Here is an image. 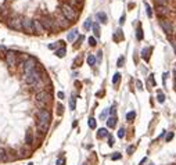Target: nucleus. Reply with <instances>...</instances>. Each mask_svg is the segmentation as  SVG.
<instances>
[{
    "instance_id": "obj_1",
    "label": "nucleus",
    "mask_w": 176,
    "mask_h": 165,
    "mask_svg": "<svg viewBox=\"0 0 176 165\" xmlns=\"http://www.w3.org/2000/svg\"><path fill=\"white\" fill-rule=\"evenodd\" d=\"M50 121H51V114L47 110H40L38 112V129L39 132L46 133L49 130V126H50Z\"/></svg>"
},
{
    "instance_id": "obj_2",
    "label": "nucleus",
    "mask_w": 176,
    "mask_h": 165,
    "mask_svg": "<svg viewBox=\"0 0 176 165\" xmlns=\"http://www.w3.org/2000/svg\"><path fill=\"white\" fill-rule=\"evenodd\" d=\"M60 11H61V14H63L69 22H75V21L78 20V17H79V13H78V10L75 9V7L69 6L68 3H63V4H61Z\"/></svg>"
},
{
    "instance_id": "obj_3",
    "label": "nucleus",
    "mask_w": 176,
    "mask_h": 165,
    "mask_svg": "<svg viewBox=\"0 0 176 165\" xmlns=\"http://www.w3.org/2000/svg\"><path fill=\"white\" fill-rule=\"evenodd\" d=\"M40 22H42L43 28L46 31H53V32H57L58 28H57L56 22H54V18L50 17V15H45V17L40 18Z\"/></svg>"
},
{
    "instance_id": "obj_4",
    "label": "nucleus",
    "mask_w": 176,
    "mask_h": 165,
    "mask_svg": "<svg viewBox=\"0 0 176 165\" xmlns=\"http://www.w3.org/2000/svg\"><path fill=\"white\" fill-rule=\"evenodd\" d=\"M24 81L27 85H31V86H33V85H36L39 81H40V72L38 71V69H33L32 72H29V74H27V75H24Z\"/></svg>"
},
{
    "instance_id": "obj_5",
    "label": "nucleus",
    "mask_w": 176,
    "mask_h": 165,
    "mask_svg": "<svg viewBox=\"0 0 176 165\" xmlns=\"http://www.w3.org/2000/svg\"><path fill=\"white\" fill-rule=\"evenodd\" d=\"M50 99H51L50 93L46 92V90H40V92H38V94H36V103H38V105H40V107H46V104L50 101Z\"/></svg>"
},
{
    "instance_id": "obj_6",
    "label": "nucleus",
    "mask_w": 176,
    "mask_h": 165,
    "mask_svg": "<svg viewBox=\"0 0 176 165\" xmlns=\"http://www.w3.org/2000/svg\"><path fill=\"white\" fill-rule=\"evenodd\" d=\"M54 22H56V25H57L58 29H67L68 25H69V21L64 17L63 14H57L56 18H54Z\"/></svg>"
},
{
    "instance_id": "obj_7",
    "label": "nucleus",
    "mask_w": 176,
    "mask_h": 165,
    "mask_svg": "<svg viewBox=\"0 0 176 165\" xmlns=\"http://www.w3.org/2000/svg\"><path fill=\"white\" fill-rule=\"evenodd\" d=\"M9 27L11 28V29H14V31H22V18L21 17H14V18H11V20H9Z\"/></svg>"
},
{
    "instance_id": "obj_8",
    "label": "nucleus",
    "mask_w": 176,
    "mask_h": 165,
    "mask_svg": "<svg viewBox=\"0 0 176 165\" xmlns=\"http://www.w3.org/2000/svg\"><path fill=\"white\" fill-rule=\"evenodd\" d=\"M35 68H36V60L33 57H28L27 61L24 63V75L32 72Z\"/></svg>"
},
{
    "instance_id": "obj_9",
    "label": "nucleus",
    "mask_w": 176,
    "mask_h": 165,
    "mask_svg": "<svg viewBox=\"0 0 176 165\" xmlns=\"http://www.w3.org/2000/svg\"><path fill=\"white\" fill-rule=\"evenodd\" d=\"M22 31H24L25 33H28V35L35 33V31H33V21H32V20H29V18H22Z\"/></svg>"
},
{
    "instance_id": "obj_10",
    "label": "nucleus",
    "mask_w": 176,
    "mask_h": 165,
    "mask_svg": "<svg viewBox=\"0 0 176 165\" xmlns=\"http://www.w3.org/2000/svg\"><path fill=\"white\" fill-rule=\"evenodd\" d=\"M159 25H161V28L164 29V32L166 33V35L173 33V25H172L170 21H168L165 18H161V20H159Z\"/></svg>"
},
{
    "instance_id": "obj_11",
    "label": "nucleus",
    "mask_w": 176,
    "mask_h": 165,
    "mask_svg": "<svg viewBox=\"0 0 176 165\" xmlns=\"http://www.w3.org/2000/svg\"><path fill=\"white\" fill-rule=\"evenodd\" d=\"M6 63H7V65H10V67H14L15 64H17V54L13 50L6 51Z\"/></svg>"
},
{
    "instance_id": "obj_12",
    "label": "nucleus",
    "mask_w": 176,
    "mask_h": 165,
    "mask_svg": "<svg viewBox=\"0 0 176 165\" xmlns=\"http://www.w3.org/2000/svg\"><path fill=\"white\" fill-rule=\"evenodd\" d=\"M33 31H35L36 33H39V35H40V33H43L46 31L45 28H43L40 20H35V21H33Z\"/></svg>"
},
{
    "instance_id": "obj_13",
    "label": "nucleus",
    "mask_w": 176,
    "mask_h": 165,
    "mask_svg": "<svg viewBox=\"0 0 176 165\" xmlns=\"http://www.w3.org/2000/svg\"><path fill=\"white\" fill-rule=\"evenodd\" d=\"M157 14L159 15V17H166L168 14H169V11H168V9L165 6H157Z\"/></svg>"
},
{
    "instance_id": "obj_14",
    "label": "nucleus",
    "mask_w": 176,
    "mask_h": 165,
    "mask_svg": "<svg viewBox=\"0 0 176 165\" xmlns=\"http://www.w3.org/2000/svg\"><path fill=\"white\" fill-rule=\"evenodd\" d=\"M96 18H97V20H99L101 24H105V22L108 21L107 14H105V13H103V11H99V13H97V14H96Z\"/></svg>"
},
{
    "instance_id": "obj_15",
    "label": "nucleus",
    "mask_w": 176,
    "mask_h": 165,
    "mask_svg": "<svg viewBox=\"0 0 176 165\" xmlns=\"http://www.w3.org/2000/svg\"><path fill=\"white\" fill-rule=\"evenodd\" d=\"M25 143H27L28 146H31V144L33 143V135H32V130H31V129L27 130V135H25Z\"/></svg>"
},
{
    "instance_id": "obj_16",
    "label": "nucleus",
    "mask_w": 176,
    "mask_h": 165,
    "mask_svg": "<svg viewBox=\"0 0 176 165\" xmlns=\"http://www.w3.org/2000/svg\"><path fill=\"white\" fill-rule=\"evenodd\" d=\"M115 125H116V118L115 117H110L107 119V126L108 128H115Z\"/></svg>"
},
{
    "instance_id": "obj_17",
    "label": "nucleus",
    "mask_w": 176,
    "mask_h": 165,
    "mask_svg": "<svg viewBox=\"0 0 176 165\" xmlns=\"http://www.w3.org/2000/svg\"><path fill=\"white\" fill-rule=\"evenodd\" d=\"M105 136H108L107 129H105V128H100L99 132H97V137H99V139H103V137H105Z\"/></svg>"
},
{
    "instance_id": "obj_18",
    "label": "nucleus",
    "mask_w": 176,
    "mask_h": 165,
    "mask_svg": "<svg viewBox=\"0 0 176 165\" xmlns=\"http://www.w3.org/2000/svg\"><path fill=\"white\" fill-rule=\"evenodd\" d=\"M76 38H78V31H76V29L71 31V32L68 33V40H69V42H74Z\"/></svg>"
},
{
    "instance_id": "obj_19",
    "label": "nucleus",
    "mask_w": 176,
    "mask_h": 165,
    "mask_svg": "<svg viewBox=\"0 0 176 165\" xmlns=\"http://www.w3.org/2000/svg\"><path fill=\"white\" fill-rule=\"evenodd\" d=\"M65 53H67V50H65V46H63L61 49L56 50V56H57V57H60V58H63L64 56H65Z\"/></svg>"
},
{
    "instance_id": "obj_20",
    "label": "nucleus",
    "mask_w": 176,
    "mask_h": 165,
    "mask_svg": "<svg viewBox=\"0 0 176 165\" xmlns=\"http://www.w3.org/2000/svg\"><path fill=\"white\" fill-rule=\"evenodd\" d=\"M69 2V6H72V7H75V9H76V7H79V6H82V2H83V0H68Z\"/></svg>"
},
{
    "instance_id": "obj_21",
    "label": "nucleus",
    "mask_w": 176,
    "mask_h": 165,
    "mask_svg": "<svg viewBox=\"0 0 176 165\" xmlns=\"http://www.w3.org/2000/svg\"><path fill=\"white\" fill-rule=\"evenodd\" d=\"M93 31H94V35H96V39H99L100 38V25L96 22V24H93Z\"/></svg>"
},
{
    "instance_id": "obj_22",
    "label": "nucleus",
    "mask_w": 176,
    "mask_h": 165,
    "mask_svg": "<svg viewBox=\"0 0 176 165\" xmlns=\"http://www.w3.org/2000/svg\"><path fill=\"white\" fill-rule=\"evenodd\" d=\"M134 118H136V112L134 111H130L126 114V121L128 122H132V121H134Z\"/></svg>"
},
{
    "instance_id": "obj_23",
    "label": "nucleus",
    "mask_w": 176,
    "mask_h": 165,
    "mask_svg": "<svg viewBox=\"0 0 176 165\" xmlns=\"http://www.w3.org/2000/svg\"><path fill=\"white\" fill-rule=\"evenodd\" d=\"M87 64H89V65H94L96 64V57L93 54H89V56H87Z\"/></svg>"
},
{
    "instance_id": "obj_24",
    "label": "nucleus",
    "mask_w": 176,
    "mask_h": 165,
    "mask_svg": "<svg viewBox=\"0 0 176 165\" xmlns=\"http://www.w3.org/2000/svg\"><path fill=\"white\" fill-rule=\"evenodd\" d=\"M144 7H146L147 17H148V18H151V15H152V10H151V7H150V4H148V3H144Z\"/></svg>"
},
{
    "instance_id": "obj_25",
    "label": "nucleus",
    "mask_w": 176,
    "mask_h": 165,
    "mask_svg": "<svg viewBox=\"0 0 176 165\" xmlns=\"http://www.w3.org/2000/svg\"><path fill=\"white\" fill-rule=\"evenodd\" d=\"M148 51H150V47H146V49H143V51H141V57H143V58H144V60H146V61H148V54H147V53H148Z\"/></svg>"
},
{
    "instance_id": "obj_26",
    "label": "nucleus",
    "mask_w": 176,
    "mask_h": 165,
    "mask_svg": "<svg viewBox=\"0 0 176 165\" xmlns=\"http://www.w3.org/2000/svg\"><path fill=\"white\" fill-rule=\"evenodd\" d=\"M69 107H71V110L74 111L75 110V107H76V99H75L74 96L71 97V100H69Z\"/></svg>"
},
{
    "instance_id": "obj_27",
    "label": "nucleus",
    "mask_w": 176,
    "mask_h": 165,
    "mask_svg": "<svg viewBox=\"0 0 176 165\" xmlns=\"http://www.w3.org/2000/svg\"><path fill=\"white\" fill-rule=\"evenodd\" d=\"M136 32H137V33H136V38H137V40H141V39H143V29H141V27H139Z\"/></svg>"
},
{
    "instance_id": "obj_28",
    "label": "nucleus",
    "mask_w": 176,
    "mask_h": 165,
    "mask_svg": "<svg viewBox=\"0 0 176 165\" xmlns=\"http://www.w3.org/2000/svg\"><path fill=\"white\" fill-rule=\"evenodd\" d=\"M6 159V150L3 147H0V162Z\"/></svg>"
},
{
    "instance_id": "obj_29",
    "label": "nucleus",
    "mask_w": 176,
    "mask_h": 165,
    "mask_svg": "<svg viewBox=\"0 0 176 165\" xmlns=\"http://www.w3.org/2000/svg\"><path fill=\"white\" fill-rule=\"evenodd\" d=\"M90 27H92V20H86V21H85V24H83L85 31H89Z\"/></svg>"
},
{
    "instance_id": "obj_30",
    "label": "nucleus",
    "mask_w": 176,
    "mask_h": 165,
    "mask_svg": "<svg viewBox=\"0 0 176 165\" xmlns=\"http://www.w3.org/2000/svg\"><path fill=\"white\" fill-rule=\"evenodd\" d=\"M89 128L90 129H96V119L94 118H89Z\"/></svg>"
},
{
    "instance_id": "obj_31",
    "label": "nucleus",
    "mask_w": 176,
    "mask_h": 165,
    "mask_svg": "<svg viewBox=\"0 0 176 165\" xmlns=\"http://www.w3.org/2000/svg\"><path fill=\"white\" fill-rule=\"evenodd\" d=\"M121 81V74H118V72H116L115 75H114V78H112V83L115 85L116 82H119Z\"/></svg>"
},
{
    "instance_id": "obj_32",
    "label": "nucleus",
    "mask_w": 176,
    "mask_h": 165,
    "mask_svg": "<svg viewBox=\"0 0 176 165\" xmlns=\"http://www.w3.org/2000/svg\"><path fill=\"white\" fill-rule=\"evenodd\" d=\"M165 101V94L158 92V103H164Z\"/></svg>"
},
{
    "instance_id": "obj_33",
    "label": "nucleus",
    "mask_w": 176,
    "mask_h": 165,
    "mask_svg": "<svg viewBox=\"0 0 176 165\" xmlns=\"http://www.w3.org/2000/svg\"><path fill=\"white\" fill-rule=\"evenodd\" d=\"M89 45L90 46H96V45H97V39L93 38V36H92V38H89Z\"/></svg>"
},
{
    "instance_id": "obj_34",
    "label": "nucleus",
    "mask_w": 176,
    "mask_h": 165,
    "mask_svg": "<svg viewBox=\"0 0 176 165\" xmlns=\"http://www.w3.org/2000/svg\"><path fill=\"white\" fill-rule=\"evenodd\" d=\"M123 63H125V58L119 57V58H118V61H116V65H118V67H123Z\"/></svg>"
},
{
    "instance_id": "obj_35",
    "label": "nucleus",
    "mask_w": 176,
    "mask_h": 165,
    "mask_svg": "<svg viewBox=\"0 0 176 165\" xmlns=\"http://www.w3.org/2000/svg\"><path fill=\"white\" fill-rule=\"evenodd\" d=\"M121 158H122V155L119 153H114V155H111V159H114V161L115 159H121Z\"/></svg>"
},
{
    "instance_id": "obj_36",
    "label": "nucleus",
    "mask_w": 176,
    "mask_h": 165,
    "mask_svg": "<svg viewBox=\"0 0 176 165\" xmlns=\"http://www.w3.org/2000/svg\"><path fill=\"white\" fill-rule=\"evenodd\" d=\"M123 136H125V129H123V128H121V129L118 130V137H119V139H122Z\"/></svg>"
},
{
    "instance_id": "obj_37",
    "label": "nucleus",
    "mask_w": 176,
    "mask_h": 165,
    "mask_svg": "<svg viewBox=\"0 0 176 165\" xmlns=\"http://www.w3.org/2000/svg\"><path fill=\"white\" fill-rule=\"evenodd\" d=\"M108 146H110V147L114 146V137L112 136H108Z\"/></svg>"
},
{
    "instance_id": "obj_38",
    "label": "nucleus",
    "mask_w": 176,
    "mask_h": 165,
    "mask_svg": "<svg viewBox=\"0 0 176 165\" xmlns=\"http://www.w3.org/2000/svg\"><path fill=\"white\" fill-rule=\"evenodd\" d=\"M57 165H65V159H64V158H58V159H57Z\"/></svg>"
},
{
    "instance_id": "obj_39",
    "label": "nucleus",
    "mask_w": 176,
    "mask_h": 165,
    "mask_svg": "<svg viewBox=\"0 0 176 165\" xmlns=\"http://www.w3.org/2000/svg\"><path fill=\"white\" fill-rule=\"evenodd\" d=\"M172 139H173V132L168 133V136H166V141H170Z\"/></svg>"
},
{
    "instance_id": "obj_40",
    "label": "nucleus",
    "mask_w": 176,
    "mask_h": 165,
    "mask_svg": "<svg viewBox=\"0 0 176 165\" xmlns=\"http://www.w3.org/2000/svg\"><path fill=\"white\" fill-rule=\"evenodd\" d=\"M110 112H111V117H115V105H112V107H111Z\"/></svg>"
},
{
    "instance_id": "obj_41",
    "label": "nucleus",
    "mask_w": 176,
    "mask_h": 165,
    "mask_svg": "<svg viewBox=\"0 0 176 165\" xmlns=\"http://www.w3.org/2000/svg\"><path fill=\"white\" fill-rule=\"evenodd\" d=\"M134 148H136L134 146H130V147H128V154H132V153L134 151Z\"/></svg>"
},
{
    "instance_id": "obj_42",
    "label": "nucleus",
    "mask_w": 176,
    "mask_h": 165,
    "mask_svg": "<svg viewBox=\"0 0 176 165\" xmlns=\"http://www.w3.org/2000/svg\"><path fill=\"white\" fill-rule=\"evenodd\" d=\"M136 85H137V89H139V90H143V85H141V82H140V81L136 82Z\"/></svg>"
},
{
    "instance_id": "obj_43",
    "label": "nucleus",
    "mask_w": 176,
    "mask_h": 165,
    "mask_svg": "<svg viewBox=\"0 0 176 165\" xmlns=\"http://www.w3.org/2000/svg\"><path fill=\"white\" fill-rule=\"evenodd\" d=\"M82 40H83V36H79V39L76 40V47H78L79 45H81V42H82Z\"/></svg>"
},
{
    "instance_id": "obj_44",
    "label": "nucleus",
    "mask_w": 176,
    "mask_h": 165,
    "mask_svg": "<svg viewBox=\"0 0 176 165\" xmlns=\"http://www.w3.org/2000/svg\"><path fill=\"white\" fill-rule=\"evenodd\" d=\"M63 111H64L63 105H61V104H58V114H63Z\"/></svg>"
},
{
    "instance_id": "obj_45",
    "label": "nucleus",
    "mask_w": 176,
    "mask_h": 165,
    "mask_svg": "<svg viewBox=\"0 0 176 165\" xmlns=\"http://www.w3.org/2000/svg\"><path fill=\"white\" fill-rule=\"evenodd\" d=\"M123 22H125V15H122V17H121V20H119V24L122 25Z\"/></svg>"
},
{
    "instance_id": "obj_46",
    "label": "nucleus",
    "mask_w": 176,
    "mask_h": 165,
    "mask_svg": "<svg viewBox=\"0 0 176 165\" xmlns=\"http://www.w3.org/2000/svg\"><path fill=\"white\" fill-rule=\"evenodd\" d=\"M58 99H64V93H63V92H58Z\"/></svg>"
},
{
    "instance_id": "obj_47",
    "label": "nucleus",
    "mask_w": 176,
    "mask_h": 165,
    "mask_svg": "<svg viewBox=\"0 0 176 165\" xmlns=\"http://www.w3.org/2000/svg\"><path fill=\"white\" fill-rule=\"evenodd\" d=\"M175 89H176V78H175Z\"/></svg>"
},
{
    "instance_id": "obj_48",
    "label": "nucleus",
    "mask_w": 176,
    "mask_h": 165,
    "mask_svg": "<svg viewBox=\"0 0 176 165\" xmlns=\"http://www.w3.org/2000/svg\"><path fill=\"white\" fill-rule=\"evenodd\" d=\"M28 165H33V164H32V162H29V164H28Z\"/></svg>"
},
{
    "instance_id": "obj_49",
    "label": "nucleus",
    "mask_w": 176,
    "mask_h": 165,
    "mask_svg": "<svg viewBox=\"0 0 176 165\" xmlns=\"http://www.w3.org/2000/svg\"><path fill=\"white\" fill-rule=\"evenodd\" d=\"M175 42H176V35H175Z\"/></svg>"
},
{
    "instance_id": "obj_50",
    "label": "nucleus",
    "mask_w": 176,
    "mask_h": 165,
    "mask_svg": "<svg viewBox=\"0 0 176 165\" xmlns=\"http://www.w3.org/2000/svg\"><path fill=\"white\" fill-rule=\"evenodd\" d=\"M150 165H154V164H150Z\"/></svg>"
}]
</instances>
